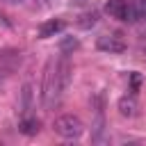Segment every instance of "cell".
Returning a JSON list of instances; mask_svg holds the SVG:
<instances>
[{
  "mask_svg": "<svg viewBox=\"0 0 146 146\" xmlns=\"http://www.w3.org/2000/svg\"><path fill=\"white\" fill-rule=\"evenodd\" d=\"M105 11L112 18H119V21H135V9L125 0H107L105 2Z\"/></svg>",
  "mask_w": 146,
  "mask_h": 146,
  "instance_id": "obj_3",
  "label": "cell"
},
{
  "mask_svg": "<svg viewBox=\"0 0 146 146\" xmlns=\"http://www.w3.org/2000/svg\"><path fill=\"white\" fill-rule=\"evenodd\" d=\"M78 48V39H73V36H66L62 43H59V50L62 52H68V50H75Z\"/></svg>",
  "mask_w": 146,
  "mask_h": 146,
  "instance_id": "obj_9",
  "label": "cell"
},
{
  "mask_svg": "<svg viewBox=\"0 0 146 146\" xmlns=\"http://www.w3.org/2000/svg\"><path fill=\"white\" fill-rule=\"evenodd\" d=\"M14 2H32V0H14Z\"/></svg>",
  "mask_w": 146,
  "mask_h": 146,
  "instance_id": "obj_10",
  "label": "cell"
},
{
  "mask_svg": "<svg viewBox=\"0 0 146 146\" xmlns=\"http://www.w3.org/2000/svg\"><path fill=\"white\" fill-rule=\"evenodd\" d=\"M68 73H71V64H68V57H62L55 68H52V62L48 64V71H46V82H43V105L48 110H52L55 105H59L66 87H68Z\"/></svg>",
  "mask_w": 146,
  "mask_h": 146,
  "instance_id": "obj_1",
  "label": "cell"
},
{
  "mask_svg": "<svg viewBox=\"0 0 146 146\" xmlns=\"http://www.w3.org/2000/svg\"><path fill=\"white\" fill-rule=\"evenodd\" d=\"M64 30V23L62 21H46V23H41V27H39V36L41 39H48V36H55V34H59Z\"/></svg>",
  "mask_w": 146,
  "mask_h": 146,
  "instance_id": "obj_6",
  "label": "cell"
},
{
  "mask_svg": "<svg viewBox=\"0 0 146 146\" xmlns=\"http://www.w3.org/2000/svg\"><path fill=\"white\" fill-rule=\"evenodd\" d=\"M119 114L121 116H135L137 114V98H135V94L119 98Z\"/></svg>",
  "mask_w": 146,
  "mask_h": 146,
  "instance_id": "obj_5",
  "label": "cell"
},
{
  "mask_svg": "<svg viewBox=\"0 0 146 146\" xmlns=\"http://www.w3.org/2000/svg\"><path fill=\"white\" fill-rule=\"evenodd\" d=\"M18 130L23 135H36L39 132V119L32 116V114H23V119L18 123Z\"/></svg>",
  "mask_w": 146,
  "mask_h": 146,
  "instance_id": "obj_7",
  "label": "cell"
},
{
  "mask_svg": "<svg viewBox=\"0 0 146 146\" xmlns=\"http://www.w3.org/2000/svg\"><path fill=\"white\" fill-rule=\"evenodd\" d=\"M96 21H98V14H96V11H89V14H82V16H80L78 25H80V27H91V25H96Z\"/></svg>",
  "mask_w": 146,
  "mask_h": 146,
  "instance_id": "obj_8",
  "label": "cell"
},
{
  "mask_svg": "<svg viewBox=\"0 0 146 146\" xmlns=\"http://www.w3.org/2000/svg\"><path fill=\"white\" fill-rule=\"evenodd\" d=\"M96 48L100 50V52H110V55H119V52H123L128 46H125V41L121 39V36H116V34H107V36H98V41H96Z\"/></svg>",
  "mask_w": 146,
  "mask_h": 146,
  "instance_id": "obj_4",
  "label": "cell"
},
{
  "mask_svg": "<svg viewBox=\"0 0 146 146\" xmlns=\"http://www.w3.org/2000/svg\"><path fill=\"white\" fill-rule=\"evenodd\" d=\"M0 84H2V82H0Z\"/></svg>",
  "mask_w": 146,
  "mask_h": 146,
  "instance_id": "obj_11",
  "label": "cell"
},
{
  "mask_svg": "<svg viewBox=\"0 0 146 146\" xmlns=\"http://www.w3.org/2000/svg\"><path fill=\"white\" fill-rule=\"evenodd\" d=\"M55 132L64 139H78L82 132H84V125L78 116L73 114H64L59 119H55Z\"/></svg>",
  "mask_w": 146,
  "mask_h": 146,
  "instance_id": "obj_2",
  "label": "cell"
}]
</instances>
